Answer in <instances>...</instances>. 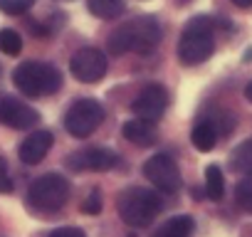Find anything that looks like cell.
Instances as JSON below:
<instances>
[{
    "label": "cell",
    "instance_id": "6da1fadb",
    "mask_svg": "<svg viewBox=\"0 0 252 237\" xmlns=\"http://www.w3.org/2000/svg\"><path fill=\"white\" fill-rule=\"evenodd\" d=\"M163 32H161V23L154 15H141L134 18L126 25H121L119 30H114L109 35V50L114 55H126V52H139V55H149L151 50L158 47Z\"/></svg>",
    "mask_w": 252,
    "mask_h": 237
},
{
    "label": "cell",
    "instance_id": "7a4b0ae2",
    "mask_svg": "<svg viewBox=\"0 0 252 237\" xmlns=\"http://www.w3.org/2000/svg\"><path fill=\"white\" fill-rule=\"evenodd\" d=\"M213 20L208 15H198L190 18L181 32L178 40V59L188 67L200 64L205 59H210V55L215 52V37H213Z\"/></svg>",
    "mask_w": 252,
    "mask_h": 237
},
{
    "label": "cell",
    "instance_id": "3957f363",
    "mask_svg": "<svg viewBox=\"0 0 252 237\" xmlns=\"http://www.w3.org/2000/svg\"><path fill=\"white\" fill-rule=\"evenodd\" d=\"M116 207H119V215L126 225L131 227H146L151 225L161 207H163V200L156 195V190H149V188H141V185H131L126 188L119 200H116Z\"/></svg>",
    "mask_w": 252,
    "mask_h": 237
},
{
    "label": "cell",
    "instance_id": "277c9868",
    "mask_svg": "<svg viewBox=\"0 0 252 237\" xmlns=\"http://www.w3.org/2000/svg\"><path fill=\"white\" fill-rule=\"evenodd\" d=\"M13 82L25 96L37 99V96H50V94L60 91L62 74L57 67H52L47 62H23L13 72Z\"/></svg>",
    "mask_w": 252,
    "mask_h": 237
},
{
    "label": "cell",
    "instance_id": "5b68a950",
    "mask_svg": "<svg viewBox=\"0 0 252 237\" xmlns=\"http://www.w3.org/2000/svg\"><path fill=\"white\" fill-rule=\"evenodd\" d=\"M67 198H69V183L60 173H45L35 178L28 190V203L42 212L60 210L67 203Z\"/></svg>",
    "mask_w": 252,
    "mask_h": 237
},
{
    "label": "cell",
    "instance_id": "8992f818",
    "mask_svg": "<svg viewBox=\"0 0 252 237\" xmlns=\"http://www.w3.org/2000/svg\"><path fill=\"white\" fill-rule=\"evenodd\" d=\"M104 106L96 99H77L64 114V129L74 139L92 136L104 121Z\"/></svg>",
    "mask_w": 252,
    "mask_h": 237
},
{
    "label": "cell",
    "instance_id": "52a82bcc",
    "mask_svg": "<svg viewBox=\"0 0 252 237\" xmlns=\"http://www.w3.org/2000/svg\"><path fill=\"white\" fill-rule=\"evenodd\" d=\"M144 176L149 183L156 185V190L161 193H178L181 188V171L176 166V161L168 153H156L144 163Z\"/></svg>",
    "mask_w": 252,
    "mask_h": 237
},
{
    "label": "cell",
    "instance_id": "ba28073f",
    "mask_svg": "<svg viewBox=\"0 0 252 237\" xmlns=\"http://www.w3.org/2000/svg\"><path fill=\"white\" fill-rule=\"evenodd\" d=\"M106 57L101 50L96 47H82L72 55L69 59V72L74 79L84 82V84H92V82H99L104 74H106Z\"/></svg>",
    "mask_w": 252,
    "mask_h": 237
},
{
    "label": "cell",
    "instance_id": "9c48e42d",
    "mask_svg": "<svg viewBox=\"0 0 252 237\" xmlns=\"http://www.w3.org/2000/svg\"><path fill=\"white\" fill-rule=\"evenodd\" d=\"M168 89L163 84H149L141 89V94L134 99L131 109L136 114V118H144V121H158V118L163 116V111L168 109Z\"/></svg>",
    "mask_w": 252,
    "mask_h": 237
},
{
    "label": "cell",
    "instance_id": "30bf717a",
    "mask_svg": "<svg viewBox=\"0 0 252 237\" xmlns=\"http://www.w3.org/2000/svg\"><path fill=\"white\" fill-rule=\"evenodd\" d=\"M119 163V156L111 151V148H82V151H74L67 156V166L74 168V171H92V173H104V171H111L114 166Z\"/></svg>",
    "mask_w": 252,
    "mask_h": 237
},
{
    "label": "cell",
    "instance_id": "8fae6325",
    "mask_svg": "<svg viewBox=\"0 0 252 237\" xmlns=\"http://www.w3.org/2000/svg\"><path fill=\"white\" fill-rule=\"evenodd\" d=\"M37 121H40V114L30 104L13 99V96L0 99V124H5L8 129L25 131V129H32Z\"/></svg>",
    "mask_w": 252,
    "mask_h": 237
},
{
    "label": "cell",
    "instance_id": "7c38bea8",
    "mask_svg": "<svg viewBox=\"0 0 252 237\" xmlns=\"http://www.w3.org/2000/svg\"><path fill=\"white\" fill-rule=\"evenodd\" d=\"M55 136L50 131H35L20 144V161L28 166H37L52 148Z\"/></svg>",
    "mask_w": 252,
    "mask_h": 237
},
{
    "label": "cell",
    "instance_id": "4fadbf2b",
    "mask_svg": "<svg viewBox=\"0 0 252 237\" xmlns=\"http://www.w3.org/2000/svg\"><path fill=\"white\" fill-rule=\"evenodd\" d=\"M121 134H124L126 141H131V144H136L141 148H146V146H151L156 141L154 124L151 121H144V118H131V121H126L124 129H121Z\"/></svg>",
    "mask_w": 252,
    "mask_h": 237
},
{
    "label": "cell",
    "instance_id": "5bb4252c",
    "mask_svg": "<svg viewBox=\"0 0 252 237\" xmlns=\"http://www.w3.org/2000/svg\"><path fill=\"white\" fill-rule=\"evenodd\" d=\"M193 227H195V222L190 215H176L156 230V237H190Z\"/></svg>",
    "mask_w": 252,
    "mask_h": 237
},
{
    "label": "cell",
    "instance_id": "9a60e30c",
    "mask_svg": "<svg viewBox=\"0 0 252 237\" xmlns=\"http://www.w3.org/2000/svg\"><path fill=\"white\" fill-rule=\"evenodd\" d=\"M190 141H193V146H195L198 151L208 153V151H213L215 144H218V131H215V126H213L210 121H198V124L193 126V131H190Z\"/></svg>",
    "mask_w": 252,
    "mask_h": 237
},
{
    "label": "cell",
    "instance_id": "2e32d148",
    "mask_svg": "<svg viewBox=\"0 0 252 237\" xmlns=\"http://www.w3.org/2000/svg\"><path fill=\"white\" fill-rule=\"evenodd\" d=\"M87 8L99 20H114L126 10V0H87Z\"/></svg>",
    "mask_w": 252,
    "mask_h": 237
},
{
    "label": "cell",
    "instance_id": "e0dca14e",
    "mask_svg": "<svg viewBox=\"0 0 252 237\" xmlns=\"http://www.w3.org/2000/svg\"><path fill=\"white\" fill-rule=\"evenodd\" d=\"M230 168L242 176H252V139L242 141L232 153H230Z\"/></svg>",
    "mask_w": 252,
    "mask_h": 237
},
{
    "label": "cell",
    "instance_id": "ac0fdd59",
    "mask_svg": "<svg viewBox=\"0 0 252 237\" xmlns=\"http://www.w3.org/2000/svg\"><path fill=\"white\" fill-rule=\"evenodd\" d=\"M205 195L210 200H222L225 195V176L215 163L205 168Z\"/></svg>",
    "mask_w": 252,
    "mask_h": 237
},
{
    "label": "cell",
    "instance_id": "d6986e66",
    "mask_svg": "<svg viewBox=\"0 0 252 237\" xmlns=\"http://www.w3.org/2000/svg\"><path fill=\"white\" fill-rule=\"evenodd\" d=\"M0 52H5L8 57H15L23 52V37L18 35V30H0Z\"/></svg>",
    "mask_w": 252,
    "mask_h": 237
},
{
    "label": "cell",
    "instance_id": "ffe728a7",
    "mask_svg": "<svg viewBox=\"0 0 252 237\" xmlns=\"http://www.w3.org/2000/svg\"><path fill=\"white\" fill-rule=\"evenodd\" d=\"M235 200L240 205V210L252 215V178H242L235 188Z\"/></svg>",
    "mask_w": 252,
    "mask_h": 237
},
{
    "label": "cell",
    "instance_id": "44dd1931",
    "mask_svg": "<svg viewBox=\"0 0 252 237\" xmlns=\"http://www.w3.org/2000/svg\"><path fill=\"white\" fill-rule=\"evenodd\" d=\"M35 5V0H0V10L5 15H23Z\"/></svg>",
    "mask_w": 252,
    "mask_h": 237
},
{
    "label": "cell",
    "instance_id": "7402d4cb",
    "mask_svg": "<svg viewBox=\"0 0 252 237\" xmlns=\"http://www.w3.org/2000/svg\"><path fill=\"white\" fill-rule=\"evenodd\" d=\"M82 212L84 215H99L101 212V193L99 190L87 193V198L82 200Z\"/></svg>",
    "mask_w": 252,
    "mask_h": 237
},
{
    "label": "cell",
    "instance_id": "603a6c76",
    "mask_svg": "<svg viewBox=\"0 0 252 237\" xmlns=\"http://www.w3.org/2000/svg\"><path fill=\"white\" fill-rule=\"evenodd\" d=\"M10 190H13V178H10V173H8L5 158L0 156V193H10Z\"/></svg>",
    "mask_w": 252,
    "mask_h": 237
},
{
    "label": "cell",
    "instance_id": "cb8c5ba5",
    "mask_svg": "<svg viewBox=\"0 0 252 237\" xmlns=\"http://www.w3.org/2000/svg\"><path fill=\"white\" fill-rule=\"evenodd\" d=\"M50 237H87V235H84V230H79V227H57Z\"/></svg>",
    "mask_w": 252,
    "mask_h": 237
},
{
    "label": "cell",
    "instance_id": "d4e9b609",
    "mask_svg": "<svg viewBox=\"0 0 252 237\" xmlns=\"http://www.w3.org/2000/svg\"><path fill=\"white\" fill-rule=\"evenodd\" d=\"M237 8H252V0H232Z\"/></svg>",
    "mask_w": 252,
    "mask_h": 237
},
{
    "label": "cell",
    "instance_id": "484cf974",
    "mask_svg": "<svg viewBox=\"0 0 252 237\" xmlns=\"http://www.w3.org/2000/svg\"><path fill=\"white\" fill-rule=\"evenodd\" d=\"M245 96H247V99H250V101H252V82H250V84H247V87H245Z\"/></svg>",
    "mask_w": 252,
    "mask_h": 237
},
{
    "label": "cell",
    "instance_id": "4316f807",
    "mask_svg": "<svg viewBox=\"0 0 252 237\" xmlns=\"http://www.w3.org/2000/svg\"><path fill=\"white\" fill-rule=\"evenodd\" d=\"M178 3H181V5H186V3H190V0H178Z\"/></svg>",
    "mask_w": 252,
    "mask_h": 237
},
{
    "label": "cell",
    "instance_id": "83f0119b",
    "mask_svg": "<svg viewBox=\"0 0 252 237\" xmlns=\"http://www.w3.org/2000/svg\"><path fill=\"white\" fill-rule=\"evenodd\" d=\"M154 237H156V235H154Z\"/></svg>",
    "mask_w": 252,
    "mask_h": 237
}]
</instances>
